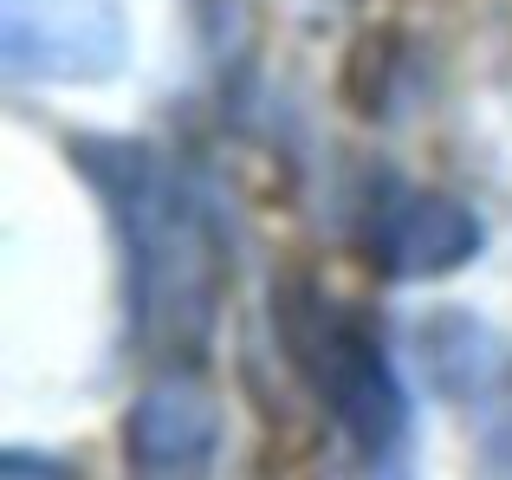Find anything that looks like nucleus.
Listing matches in <instances>:
<instances>
[{
  "label": "nucleus",
  "mask_w": 512,
  "mask_h": 480,
  "mask_svg": "<svg viewBox=\"0 0 512 480\" xmlns=\"http://www.w3.org/2000/svg\"><path fill=\"white\" fill-rule=\"evenodd\" d=\"M221 442V396L201 383V370H156V383L124 416V461L137 474H208Z\"/></svg>",
  "instance_id": "obj_5"
},
{
  "label": "nucleus",
  "mask_w": 512,
  "mask_h": 480,
  "mask_svg": "<svg viewBox=\"0 0 512 480\" xmlns=\"http://www.w3.org/2000/svg\"><path fill=\"white\" fill-rule=\"evenodd\" d=\"M273 338L318 416L370 468H402L415 442V396L396 370V351L363 312L331 299L318 279H286L273 292Z\"/></svg>",
  "instance_id": "obj_2"
},
{
  "label": "nucleus",
  "mask_w": 512,
  "mask_h": 480,
  "mask_svg": "<svg viewBox=\"0 0 512 480\" xmlns=\"http://www.w3.org/2000/svg\"><path fill=\"white\" fill-rule=\"evenodd\" d=\"M72 169L117 234L130 338L163 370H201L234 299V228L214 189L143 137H72Z\"/></svg>",
  "instance_id": "obj_1"
},
{
  "label": "nucleus",
  "mask_w": 512,
  "mask_h": 480,
  "mask_svg": "<svg viewBox=\"0 0 512 480\" xmlns=\"http://www.w3.org/2000/svg\"><path fill=\"white\" fill-rule=\"evenodd\" d=\"M130 65L124 0H0L7 85H111Z\"/></svg>",
  "instance_id": "obj_3"
},
{
  "label": "nucleus",
  "mask_w": 512,
  "mask_h": 480,
  "mask_svg": "<svg viewBox=\"0 0 512 480\" xmlns=\"http://www.w3.org/2000/svg\"><path fill=\"white\" fill-rule=\"evenodd\" d=\"M357 253L389 286H428L487 253V221L448 189L422 182H376L357 208Z\"/></svg>",
  "instance_id": "obj_4"
}]
</instances>
